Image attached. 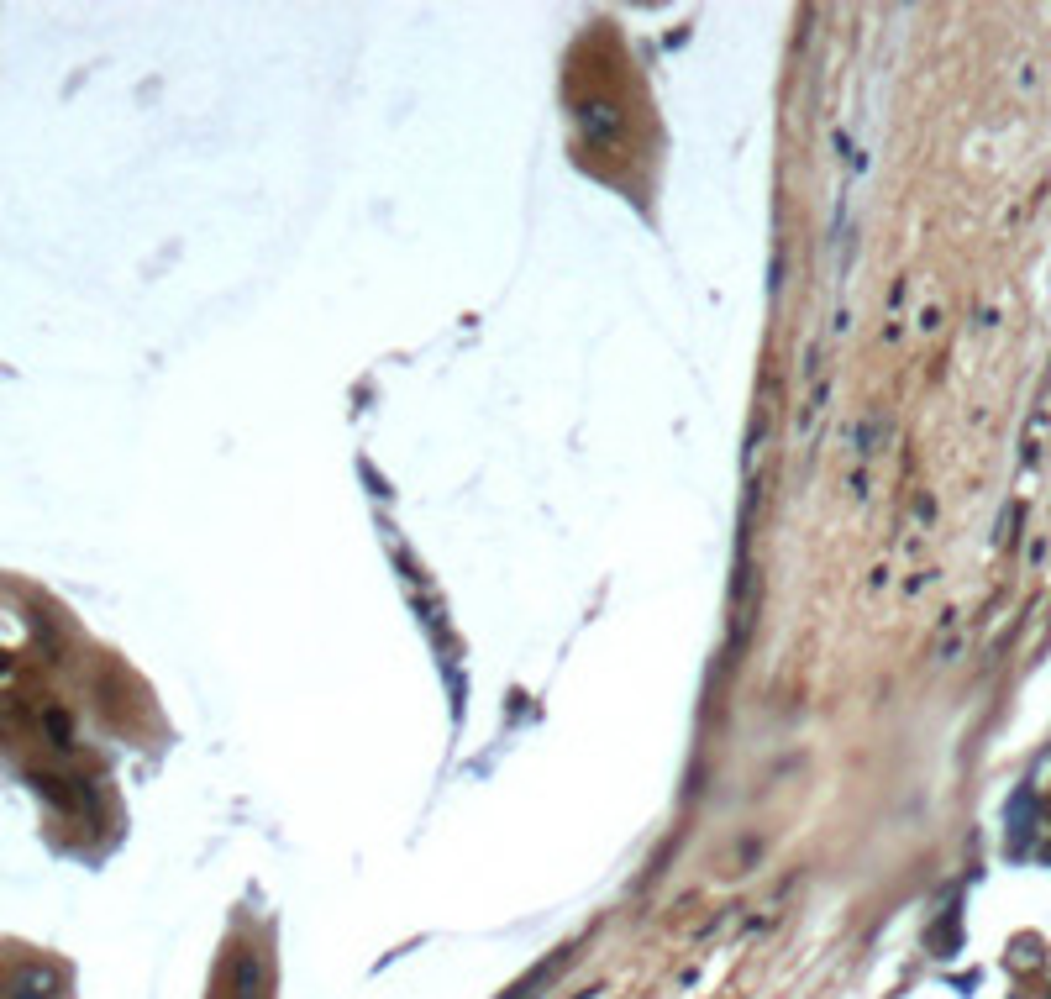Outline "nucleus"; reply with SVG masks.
Returning a JSON list of instances; mask_svg holds the SVG:
<instances>
[{
	"mask_svg": "<svg viewBox=\"0 0 1051 999\" xmlns=\"http://www.w3.org/2000/svg\"><path fill=\"white\" fill-rule=\"evenodd\" d=\"M221 999H263V957L253 947H237L232 957H226Z\"/></svg>",
	"mask_w": 1051,
	"mask_h": 999,
	"instance_id": "f257e3e1",
	"label": "nucleus"
},
{
	"mask_svg": "<svg viewBox=\"0 0 1051 999\" xmlns=\"http://www.w3.org/2000/svg\"><path fill=\"white\" fill-rule=\"evenodd\" d=\"M579 127L584 137L594 142V148H615V142L626 137V116L610 106V100H584L579 106Z\"/></svg>",
	"mask_w": 1051,
	"mask_h": 999,
	"instance_id": "f03ea898",
	"label": "nucleus"
},
{
	"mask_svg": "<svg viewBox=\"0 0 1051 999\" xmlns=\"http://www.w3.org/2000/svg\"><path fill=\"white\" fill-rule=\"evenodd\" d=\"M58 968L53 963H22L6 978V999H58Z\"/></svg>",
	"mask_w": 1051,
	"mask_h": 999,
	"instance_id": "7ed1b4c3",
	"label": "nucleus"
},
{
	"mask_svg": "<svg viewBox=\"0 0 1051 999\" xmlns=\"http://www.w3.org/2000/svg\"><path fill=\"white\" fill-rule=\"evenodd\" d=\"M43 731H48V737H53L58 747H69V742H74V721H69L58 705H48V710H43Z\"/></svg>",
	"mask_w": 1051,
	"mask_h": 999,
	"instance_id": "20e7f679",
	"label": "nucleus"
},
{
	"mask_svg": "<svg viewBox=\"0 0 1051 999\" xmlns=\"http://www.w3.org/2000/svg\"><path fill=\"white\" fill-rule=\"evenodd\" d=\"M11 679H16V668H11V658H6V652H0V684H11Z\"/></svg>",
	"mask_w": 1051,
	"mask_h": 999,
	"instance_id": "39448f33",
	"label": "nucleus"
}]
</instances>
